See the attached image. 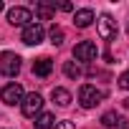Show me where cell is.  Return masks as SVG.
<instances>
[{
    "label": "cell",
    "instance_id": "cell-12",
    "mask_svg": "<svg viewBox=\"0 0 129 129\" xmlns=\"http://www.w3.org/2000/svg\"><path fill=\"white\" fill-rule=\"evenodd\" d=\"M53 13H56V3H48V0L36 3V18H41V20H51Z\"/></svg>",
    "mask_w": 129,
    "mask_h": 129
},
{
    "label": "cell",
    "instance_id": "cell-8",
    "mask_svg": "<svg viewBox=\"0 0 129 129\" xmlns=\"http://www.w3.org/2000/svg\"><path fill=\"white\" fill-rule=\"evenodd\" d=\"M0 99H3L8 106H15L23 101V86L20 84H8L3 91H0Z\"/></svg>",
    "mask_w": 129,
    "mask_h": 129
},
{
    "label": "cell",
    "instance_id": "cell-16",
    "mask_svg": "<svg viewBox=\"0 0 129 129\" xmlns=\"http://www.w3.org/2000/svg\"><path fill=\"white\" fill-rule=\"evenodd\" d=\"M48 38H51L53 46H61V43H63V28H61V25H51V28H48Z\"/></svg>",
    "mask_w": 129,
    "mask_h": 129
},
{
    "label": "cell",
    "instance_id": "cell-6",
    "mask_svg": "<svg viewBox=\"0 0 129 129\" xmlns=\"http://www.w3.org/2000/svg\"><path fill=\"white\" fill-rule=\"evenodd\" d=\"M43 36H46V28H43L41 23H30V25L23 28V43H25V46H38V43H43Z\"/></svg>",
    "mask_w": 129,
    "mask_h": 129
},
{
    "label": "cell",
    "instance_id": "cell-15",
    "mask_svg": "<svg viewBox=\"0 0 129 129\" xmlns=\"http://www.w3.org/2000/svg\"><path fill=\"white\" fill-rule=\"evenodd\" d=\"M36 129H53V114H48V111H41L38 116H36Z\"/></svg>",
    "mask_w": 129,
    "mask_h": 129
},
{
    "label": "cell",
    "instance_id": "cell-20",
    "mask_svg": "<svg viewBox=\"0 0 129 129\" xmlns=\"http://www.w3.org/2000/svg\"><path fill=\"white\" fill-rule=\"evenodd\" d=\"M124 106H126V109H129V99H124Z\"/></svg>",
    "mask_w": 129,
    "mask_h": 129
},
{
    "label": "cell",
    "instance_id": "cell-5",
    "mask_svg": "<svg viewBox=\"0 0 129 129\" xmlns=\"http://www.w3.org/2000/svg\"><path fill=\"white\" fill-rule=\"evenodd\" d=\"M96 28H99V36H101L104 41H114V38H116V33H119L116 20H114L109 13H104V15L96 20Z\"/></svg>",
    "mask_w": 129,
    "mask_h": 129
},
{
    "label": "cell",
    "instance_id": "cell-11",
    "mask_svg": "<svg viewBox=\"0 0 129 129\" xmlns=\"http://www.w3.org/2000/svg\"><path fill=\"white\" fill-rule=\"evenodd\" d=\"M51 71H53V61L51 58H38V61H33V74L36 76H41V79H46V76H51Z\"/></svg>",
    "mask_w": 129,
    "mask_h": 129
},
{
    "label": "cell",
    "instance_id": "cell-19",
    "mask_svg": "<svg viewBox=\"0 0 129 129\" xmlns=\"http://www.w3.org/2000/svg\"><path fill=\"white\" fill-rule=\"evenodd\" d=\"M58 10H66V13H69V10H74V5H71V3H61Z\"/></svg>",
    "mask_w": 129,
    "mask_h": 129
},
{
    "label": "cell",
    "instance_id": "cell-9",
    "mask_svg": "<svg viewBox=\"0 0 129 129\" xmlns=\"http://www.w3.org/2000/svg\"><path fill=\"white\" fill-rule=\"evenodd\" d=\"M101 124H104L106 129H129V119L119 116L116 111H106V114L101 116Z\"/></svg>",
    "mask_w": 129,
    "mask_h": 129
},
{
    "label": "cell",
    "instance_id": "cell-4",
    "mask_svg": "<svg viewBox=\"0 0 129 129\" xmlns=\"http://www.w3.org/2000/svg\"><path fill=\"white\" fill-rule=\"evenodd\" d=\"M96 56H99V48H96V43H91V41H81V43L74 46V58L81 61V63H89V61H94Z\"/></svg>",
    "mask_w": 129,
    "mask_h": 129
},
{
    "label": "cell",
    "instance_id": "cell-14",
    "mask_svg": "<svg viewBox=\"0 0 129 129\" xmlns=\"http://www.w3.org/2000/svg\"><path fill=\"white\" fill-rule=\"evenodd\" d=\"M63 74H66L71 81H76V79H81V66H79V63L76 61H66V63H63Z\"/></svg>",
    "mask_w": 129,
    "mask_h": 129
},
{
    "label": "cell",
    "instance_id": "cell-21",
    "mask_svg": "<svg viewBox=\"0 0 129 129\" xmlns=\"http://www.w3.org/2000/svg\"><path fill=\"white\" fill-rule=\"evenodd\" d=\"M3 8H5V5H3V0H0V10H3Z\"/></svg>",
    "mask_w": 129,
    "mask_h": 129
},
{
    "label": "cell",
    "instance_id": "cell-10",
    "mask_svg": "<svg viewBox=\"0 0 129 129\" xmlns=\"http://www.w3.org/2000/svg\"><path fill=\"white\" fill-rule=\"evenodd\" d=\"M91 23H94V10L91 8H81V10L74 13V25L76 28H89Z\"/></svg>",
    "mask_w": 129,
    "mask_h": 129
},
{
    "label": "cell",
    "instance_id": "cell-1",
    "mask_svg": "<svg viewBox=\"0 0 129 129\" xmlns=\"http://www.w3.org/2000/svg\"><path fill=\"white\" fill-rule=\"evenodd\" d=\"M101 99H104V91H99V89L91 86V84H84V86L79 89V104H81L84 109H94L96 104H101Z\"/></svg>",
    "mask_w": 129,
    "mask_h": 129
},
{
    "label": "cell",
    "instance_id": "cell-17",
    "mask_svg": "<svg viewBox=\"0 0 129 129\" xmlns=\"http://www.w3.org/2000/svg\"><path fill=\"white\" fill-rule=\"evenodd\" d=\"M116 84H119L121 89H126V91H129V71H124V74L119 76V81H116Z\"/></svg>",
    "mask_w": 129,
    "mask_h": 129
},
{
    "label": "cell",
    "instance_id": "cell-13",
    "mask_svg": "<svg viewBox=\"0 0 129 129\" xmlns=\"http://www.w3.org/2000/svg\"><path fill=\"white\" fill-rule=\"evenodd\" d=\"M53 101L58 104V106H69L71 104V91L69 89H63V86H58V89H53Z\"/></svg>",
    "mask_w": 129,
    "mask_h": 129
},
{
    "label": "cell",
    "instance_id": "cell-3",
    "mask_svg": "<svg viewBox=\"0 0 129 129\" xmlns=\"http://www.w3.org/2000/svg\"><path fill=\"white\" fill-rule=\"evenodd\" d=\"M20 106H23V116H28V119H36V116L41 114V109H43V96L33 91V94L23 96Z\"/></svg>",
    "mask_w": 129,
    "mask_h": 129
},
{
    "label": "cell",
    "instance_id": "cell-2",
    "mask_svg": "<svg viewBox=\"0 0 129 129\" xmlns=\"http://www.w3.org/2000/svg\"><path fill=\"white\" fill-rule=\"evenodd\" d=\"M18 71H20V56L18 53H10V51L0 53V74L8 76V79H15Z\"/></svg>",
    "mask_w": 129,
    "mask_h": 129
},
{
    "label": "cell",
    "instance_id": "cell-7",
    "mask_svg": "<svg viewBox=\"0 0 129 129\" xmlns=\"http://www.w3.org/2000/svg\"><path fill=\"white\" fill-rule=\"evenodd\" d=\"M30 20H33V13L28 10V8H23V5H18V8H10L8 10V23L10 25H30Z\"/></svg>",
    "mask_w": 129,
    "mask_h": 129
},
{
    "label": "cell",
    "instance_id": "cell-18",
    "mask_svg": "<svg viewBox=\"0 0 129 129\" xmlns=\"http://www.w3.org/2000/svg\"><path fill=\"white\" fill-rule=\"evenodd\" d=\"M53 129H74V121H69V119H66V121H56Z\"/></svg>",
    "mask_w": 129,
    "mask_h": 129
}]
</instances>
